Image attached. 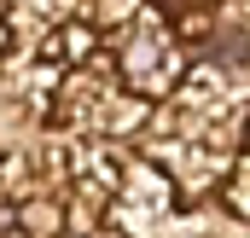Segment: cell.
Here are the masks:
<instances>
[{
	"label": "cell",
	"mask_w": 250,
	"mask_h": 238,
	"mask_svg": "<svg viewBox=\"0 0 250 238\" xmlns=\"http://www.w3.org/2000/svg\"><path fill=\"white\" fill-rule=\"evenodd\" d=\"M12 227L23 238H59L64 233V198H53V192L18 198V203H12Z\"/></svg>",
	"instance_id": "cell-1"
}]
</instances>
